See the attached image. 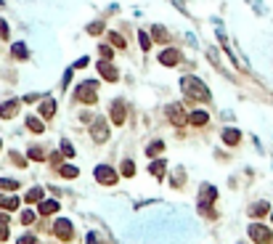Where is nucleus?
Listing matches in <instances>:
<instances>
[{"label": "nucleus", "mask_w": 273, "mask_h": 244, "mask_svg": "<svg viewBox=\"0 0 273 244\" xmlns=\"http://www.w3.org/2000/svg\"><path fill=\"white\" fill-rule=\"evenodd\" d=\"M93 176H96V181L104 183V186H114V183H117V172H114L112 167H106V165H98Z\"/></svg>", "instance_id": "nucleus-8"}, {"label": "nucleus", "mask_w": 273, "mask_h": 244, "mask_svg": "<svg viewBox=\"0 0 273 244\" xmlns=\"http://www.w3.org/2000/svg\"><path fill=\"white\" fill-rule=\"evenodd\" d=\"M0 207H3V210H16L19 196H0Z\"/></svg>", "instance_id": "nucleus-22"}, {"label": "nucleus", "mask_w": 273, "mask_h": 244, "mask_svg": "<svg viewBox=\"0 0 273 244\" xmlns=\"http://www.w3.org/2000/svg\"><path fill=\"white\" fill-rule=\"evenodd\" d=\"M162 152H164V141H151L149 149H146L149 157H157V154H162Z\"/></svg>", "instance_id": "nucleus-25"}, {"label": "nucleus", "mask_w": 273, "mask_h": 244, "mask_svg": "<svg viewBox=\"0 0 273 244\" xmlns=\"http://www.w3.org/2000/svg\"><path fill=\"white\" fill-rule=\"evenodd\" d=\"M122 172H125L127 178H133V176H135V165H133L130 159H125V162H122Z\"/></svg>", "instance_id": "nucleus-32"}, {"label": "nucleus", "mask_w": 273, "mask_h": 244, "mask_svg": "<svg viewBox=\"0 0 273 244\" xmlns=\"http://www.w3.org/2000/svg\"><path fill=\"white\" fill-rule=\"evenodd\" d=\"M218 196V191L212 189V186H201V194H199V213L201 215H207V210H210V202Z\"/></svg>", "instance_id": "nucleus-7"}, {"label": "nucleus", "mask_w": 273, "mask_h": 244, "mask_svg": "<svg viewBox=\"0 0 273 244\" xmlns=\"http://www.w3.org/2000/svg\"><path fill=\"white\" fill-rule=\"evenodd\" d=\"M11 38V29L6 24V19H0V40H8Z\"/></svg>", "instance_id": "nucleus-33"}, {"label": "nucleus", "mask_w": 273, "mask_h": 244, "mask_svg": "<svg viewBox=\"0 0 273 244\" xmlns=\"http://www.w3.org/2000/svg\"><path fill=\"white\" fill-rule=\"evenodd\" d=\"M88 244H98V239H96V234H88Z\"/></svg>", "instance_id": "nucleus-43"}, {"label": "nucleus", "mask_w": 273, "mask_h": 244, "mask_svg": "<svg viewBox=\"0 0 273 244\" xmlns=\"http://www.w3.org/2000/svg\"><path fill=\"white\" fill-rule=\"evenodd\" d=\"M27 127H29L32 133H43V130H45V125H43V120H38V117H32V114H29V117H27Z\"/></svg>", "instance_id": "nucleus-24"}, {"label": "nucleus", "mask_w": 273, "mask_h": 244, "mask_svg": "<svg viewBox=\"0 0 273 244\" xmlns=\"http://www.w3.org/2000/svg\"><path fill=\"white\" fill-rule=\"evenodd\" d=\"M270 220H273V213H270Z\"/></svg>", "instance_id": "nucleus-44"}, {"label": "nucleus", "mask_w": 273, "mask_h": 244, "mask_svg": "<svg viewBox=\"0 0 273 244\" xmlns=\"http://www.w3.org/2000/svg\"><path fill=\"white\" fill-rule=\"evenodd\" d=\"M40 114L45 120H51L53 114H56V101L53 98H43V103H40Z\"/></svg>", "instance_id": "nucleus-17"}, {"label": "nucleus", "mask_w": 273, "mask_h": 244, "mask_svg": "<svg viewBox=\"0 0 273 244\" xmlns=\"http://www.w3.org/2000/svg\"><path fill=\"white\" fill-rule=\"evenodd\" d=\"M38 98H40L38 93H29V96H24V101H27V103H32V101H38Z\"/></svg>", "instance_id": "nucleus-42"}, {"label": "nucleus", "mask_w": 273, "mask_h": 244, "mask_svg": "<svg viewBox=\"0 0 273 244\" xmlns=\"http://www.w3.org/2000/svg\"><path fill=\"white\" fill-rule=\"evenodd\" d=\"M138 43H141V51L146 53V51H151V43H154V40H151V34H149V32L138 29Z\"/></svg>", "instance_id": "nucleus-21"}, {"label": "nucleus", "mask_w": 273, "mask_h": 244, "mask_svg": "<svg viewBox=\"0 0 273 244\" xmlns=\"http://www.w3.org/2000/svg\"><path fill=\"white\" fill-rule=\"evenodd\" d=\"M164 114H167V120H170L175 127H183V125L188 122V114H186V109L181 107V103H170V107L164 109Z\"/></svg>", "instance_id": "nucleus-5"}, {"label": "nucleus", "mask_w": 273, "mask_h": 244, "mask_svg": "<svg viewBox=\"0 0 273 244\" xmlns=\"http://www.w3.org/2000/svg\"><path fill=\"white\" fill-rule=\"evenodd\" d=\"M164 170H167V165H164V159H157V162H151V176L154 178H164Z\"/></svg>", "instance_id": "nucleus-20"}, {"label": "nucleus", "mask_w": 273, "mask_h": 244, "mask_svg": "<svg viewBox=\"0 0 273 244\" xmlns=\"http://www.w3.org/2000/svg\"><path fill=\"white\" fill-rule=\"evenodd\" d=\"M151 40L159 43V45H167V43H170V32L164 29L162 24H154V27H151Z\"/></svg>", "instance_id": "nucleus-13"}, {"label": "nucleus", "mask_w": 273, "mask_h": 244, "mask_svg": "<svg viewBox=\"0 0 273 244\" xmlns=\"http://www.w3.org/2000/svg\"><path fill=\"white\" fill-rule=\"evenodd\" d=\"M88 61H90L88 56H80V59H77V61L72 64V69H85V66H88Z\"/></svg>", "instance_id": "nucleus-35"}, {"label": "nucleus", "mask_w": 273, "mask_h": 244, "mask_svg": "<svg viewBox=\"0 0 273 244\" xmlns=\"http://www.w3.org/2000/svg\"><path fill=\"white\" fill-rule=\"evenodd\" d=\"M11 56H14V59H19V61H27V59H29V51H27L24 43H14V45H11Z\"/></svg>", "instance_id": "nucleus-15"}, {"label": "nucleus", "mask_w": 273, "mask_h": 244, "mask_svg": "<svg viewBox=\"0 0 273 244\" xmlns=\"http://www.w3.org/2000/svg\"><path fill=\"white\" fill-rule=\"evenodd\" d=\"M58 172H61L64 178H77L80 176V167H75V165H58Z\"/></svg>", "instance_id": "nucleus-23"}, {"label": "nucleus", "mask_w": 273, "mask_h": 244, "mask_svg": "<svg viewBox=\"0 0 273 244\" xmlns=\"http://www.w3.org/2000/svg\"><path fill=\"white\" fill-rule=\"evenodd\" d=\"M223 141L228 144V146H236V144L242 141V133L236 130V127H225V130H223Z\"/></svg>", "instance_id": "nucleus-16"}, {"label": "nucleus", "mask_w": 273, "mask_h": 244, "mask_svg": "<svg viewBox=\"0 0 273 244\" xmlns=\"http://www.w3.org/2000/svg\"><path fill=\"white\" fill-rule=\"evenodd\" d=\"M56 210H58V202H56V199L43 202V204H40V215H53Z\"/></svg>", "instance_id": "nucleus-26"}, {"label": "nucleus", "mask_w": 273, "mask_h": 244, "mask_svg": "<svg viewBox=\"0 0 273 244\" xmlns=\"http://www.w3.org/2000/svg\"><path fill=\"white\" fill-rule=\"evenodd\" d=\"M207 122H210V114H207V112H201V109H196V112L188 114V125L201 127V125H207Z\"/></svg>", "instance_id": "nucleus-14"}, {"label": "nucleus", "mask_w": 273, "mask_h": 244, "mask_svg": "<svg viewBox=\"0 0 273 244\" xmlns=\"http://www.w3.org/2000/svg\"><path fill=\"white\" fill-rule=\"evenodd\" d=\"M3 239H8V223L0 220V241H3Z\"/></svg>", "instance_id": "nucleus-39"}, {"label": "nucleus", "mask_w": 273, "mask_h": 244, "mask_svg": "<svg viewBox=\"0 0 273 244\" xmlns=\"http://www.w3.org/2000/svg\"><path fill=\"white\" fill-rule=\"evenodd\" d=\"M125 120H127V107H125L122 98H117L112 103V122L114 125H125Z\"/></svg>", "instance_id": "nucleus-10"}, {"label": "nucleus", "mask_w": 273, "mask_h": 244, "mask_svg": "<svg viewBox=\"0 0 273 244\" xmlns=\"http://www.w3.org/2000/svg\"><path fill=\"white\" fill-rule=\"evenodd\" d=\"M101 32H104V19L101 21H90L88 24V34H93V38H98Z\"/></svg>", "instance_id": "nucleus-28"}, {"label": "nucleus", "mask_w": 273, "mask_h": 244, "mask_svg": "<svg viewBox=\"0 0 273 244\" xmlns=\"http://www.w3.org/2000/svg\"><path fill=\"white\" fill-rule=\"evenodd\" d=\"M16 244H38V239H35V236H21Z\"/></svg>", "instance_id": "nucleus-40"}, {"label": "nucleus", "mask_w": 273, "mask_h": 244, "mask_svg": "<svg viewBox=\"0 0 273 244\" xmlns=\"http://www.w3.org/2000/svg\"><path fill=\"white\" fill-rule=\"evenodd\" d=\"M98 75L106 80V83H117V80H120V69H117L112 61H98Z\"/></svg>", "instance_id": "nucleus-6"}, {"label": "nucleus", "mask_w": 273, "mask_h": 244, "mask_svg": "<svg viewBox=\"0 0 273 244\" xmlns=\"http://www.w3.org/2000/svg\"><path fill=\"white\" fill-rule=\"evenodd\" d=\"M75 101L85 103V107H96L98 103V83L96 80H85L75 88Z\"/></svg>", "instance_id": "nucleus-2"}, {"label": "nucleus", "mask_w": 273, "mask_h": 244, "mask_svg": "<svg viewBox=\"0 0 273 244\" xmlns=\"http://www.w3.org/2000/svg\"><path fill=\"white\" fill-rule=\"evenodd\" d=\"M157 61L162 64V66H178V64H181L183 61V53L181 51H178V48H170V45H164V48L159 51V56H157Z\"/></svg>", "instance_id": "nucleus-3"}, {"label": "nucleus", "mask_w": 273, "mask_h": 244, "mask_svg": "<svg viewBox=\"0 0 273 244\" xmlns=\"http://www.w3.org/2000/svg\"><path fill=\"white\" fill-rule=\"evenodd\" d=\"M53 234H56L58 239L69 241V239H72V223H69L66 218H58V220H56V226H53Z\"/></svg>", "instance_id": "nucleus-11"}, {"label": "nucleus", "mask_w": 273, "mask_h": 244, "mask_svg": "<svg viewBox=\"0 0 273 244\" xmlns=\"http://www.w3.org/2000/svg\"><path fill=\"white\" fill-rule=\"evenodd\" d=\"M0 146H3V141H0Z\"/></svg>", "instance_id": "nucleus-45"}, {"label": "nucleus", "mask_w": 273, "mask_h": 244, "mask_svg": "<svg viewBox=\"0 0 273 244\" xmlns=\"http://www.w3.org/2000/svg\"><path fill=\"white\" fill-rule=\"evenodd\" d=\"M61 154H64V157H72V154H75V146L69 144V141H61Z\"/></svg>", "instance_id": "nucleus-34"}, {"label": "nucleus", "mask_w": 273, "mask_h": 244, "mask_svg": "<svg viewBox=\"0 0 273 244\" xmlns=\"http://www.w3.org/2000/svg\"><path fill=\"white\" fill-rule=\"evenodd\" d=\"M51 165L58 170V165H61V157H58V154H53V157H51Z\"/></svg>", "instance_id": "nucleus-41"}, {"label": "nucleus", "mask_w": 273, "mask_h": 244, "mask_svg": "<svg viewBox=\"0 0 273 244\" xmlns=\"http://www.w3.org/2000/svg\"><path fill=\"white\" fill-rule=\"evenodd\" d=\"M69 83H72V69H66V72H64V77H61V88L66 90V88H69Z\"/></svg>", "instance_id": "nucleus-37"}, {"label": "nucleus", "mask_w": 273, "mask_h": 244, "mask_svg": "<svg viewBox=\"0 0 273 244\" xmlns=\"http://www.w3.org/2000/svg\"><path fill=\"white\" fill-rule=\"evenodd\" d=\"M27 157H29V159H35V162H43V159H45V152H43L40 146H29Z\"/></svg>", "instance_id": "nucleus-27"}, {"label": "nucleus", "mask_w": 273, "mask_h": 244, "mask_svg": "<svg viewBox=\"0 0 273 244\" xmlns=\"http://www.w3.org/2000/svg\"><path fill=\"white\" fill-rule=\"evenodd\" d=\"M98 56L101 59H106V61H112V56H114V51H112V45H98Z\"/></svg>", "instance_id": "nucleus-30"}, {"label": "nucleus", "mask_w": 273, "mask_h": 244, "mask_svg": "<svg viewBox=\"0 0 273 244\" xmlns=\"http://www.w3.org/2000/svg\"><path fill=\"white\" fill-rule=\"evenodd\" d=\"M181 90H183V96H186V98H191V101L210 103V98H212L210 88H207L204 83H201L199 77H194V75H186V77H181Z\"/></svg>", "instance_id": "nucleus-1"}, {"label": "nucleus", "mask_w": 273, "mask_h": 244, "mask_svg": "<svg viewBox=\"0 0 273 244\" xmlns=\"http://www.w3.org/2000/svg\"><path fill=\"white\" fill-rule=\"evenodd\" d=\"M19 107H21L19 98H11V101H6V103H0V117H3V120L16 117V114H19Z\"/></svg>", "instance_id": "nucleus-12"}, {"label": "nucleus", "mask_w": 273, "mask_h": 244, "mask_svg": "<svg viewBox=\"0 0 273 244\" xmlns=\"http://www.w3.org/2000/svg\"><path fill=\"white\" fill-rule=\"evenodd\" d=\"M32 220H35V213H32V210H24V213H21V223H24V226H29Z\"/></svg>", "instance_id": "nucleus-36"}, {"label": "nucleus", "mask_w": 273, "mask_h": 244, "mask_svg": "<svg viewBox=\"0 0 273 244\" xmlns=\"http://www.w3.org/2000/svg\"><path fill=\"white\" fill-rule=\"evenodd\" d=\"M90 138L96 144H104V141H109V122H106L104 117H96L90 125Z\"/></svg>", "instance_id": "nucleus-4"}, {"label": "nucleus", "mask_w": 273, "mask_h": 244, "mask_svg": "<svg viewBox=\"0 0 273 244\" xmlns=\"http://www.w3.org/2000/svg\"><path fill=\"white\" fill-rule=\"evenodd\" d=\"M109 45H112V48H117V51H125L127 48V40L122 38L120 32H109Z\"/></svg>", "instance_id": "nucleus-18"}, {"label": "nucleus", "mask_w": 273, "mask_h": 244, "mask_svg": "<svg viewBox=\"0 0 273 244\" xmlns=\"http://www.w3.org/2000/svg\"><path fill=\"white\" fill-rule=\"evenodd\" d=\"M249 236H252L257 244H268V241H273V234H270L265 226H260V223L249 226Z\"/></svg>", "instance_id": "nucleus-9"}, {"label": "nucleus", "mask_w": 273, "mask_h": 244, "mask_svg": "<svg viewBox=\"0 0 273 244\" xmlns=\"http://www.w3.org/2000/svg\"><path fill=\"white\" fill-rule=\"evenodd\" d=\"M43 199V189H29L27 191V202H40Z\"/></svg>", "instance_id": "nucleus-31"}, {"label": "nucleus", "mask_w": 273, "mask_h": 244, "mask_svg": "<svg viewBox=\"0 0 273 244\" xmlns=\"http://www.w3.org/2000/svg\"><path fill=\"white\" fill-rule=\"evenodd\" d=\"M19 189V183L16 181H11V178H0V191H14Z\"/></svg>", "instance_id": "nucleus-29"}, {"label": "nucleus", "mask_w": 273, "mask_h": 244, "mask_svg": "<svg viewBox=\"0 0 273 244\" xmlns=\"http://www.w3.org/2000/svg\"><path fill=\"white\" fill-rule=\"evenodd\" d=\"M268 210H270L268 202H255L252 207H249V215H252V218H263V215H268Z\"/></svg>", "instance_id": "nucleus-19"}, {"label": "nucleus", "mask_w": 273, "mask_h": 244, "mask_svg": "<svg viewBox=\"0 0 273 244\" xmlns=\"http://www.w3.org/2000/svg\"><path fill=\"white\" fill-rule=\"evenodd\" d=\"M11 159H14V165H19V167H24V165H27V159L21 157V154H16V152L11 154Z\"/></svg>", "instance_id": "nucleus-38"}]
</instances>
